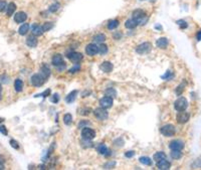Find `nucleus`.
<instances>
[{
  "instance_id": "1",
  "label": "nucleus",
  "mask_w": 201,
  "mask_h": 170,
  "mask_svg": "<svg viewBox=\"0 0 201 170\" xmlns=\"http://www.w3.org/2000/svg\"><path fill=\"white\" fill-rule=\"evenodd\" d=\"M133 18L135 20H137L138 24H145L148 20L146 12L142 9H136L135 11H133Z\"/></svg>"
},
{
  "instance_id": "2",
  "label": "nucleus",
  "mask_w": 201,
  "mask_h": 170,
  "mask_svg": "<svg viewBox=\"0 0 201 170\" xmlns=\"http://www.w3.org/2000/svg\"><path fill=\"white\" fill-rule=\"evenodd\" d=\"M160 132H161V134L164 135L165 137H172V136L175 135L176 129H175V127H174V125L167 124V125H165V126H163L162 128H161Z\"/></svg>"
},
{
  "instance_id": "3",
  "label": "nucleus",
  "mask_w": 201,
  "mask_h": 170,
  "mask_svg": "<svg viewBox=\"0 0 201 170\" xmlns=\"http://www.w3.org/2000/svg\"><path fill=\"white\" fill-rule=\"evenodd\" d=\"M187 107H188V101L185 99L184 97H180L179 99H177L175 102H174V108L175 110L179 111H184L186 110Z\"/></svg>"
},
{
  "instance_id": "4",
  "label": "nucleus",
  "mask_w": 201,
  "mask_h": 170,
  "mask_svg": "<svg viewBox=\"0 0 201 170\" xmlns=\"http://www.w3.org/2000/svg\"><path fill=\"white\" fill-rule=\"evenodd\" d=\"M81 137H83L84 140L91 141V140H92L95 137H96V132H95L94 130L91 129V128L84 127V128L81 130Z\"/></svg>"
},
{
  "instance_id": "5",
  "label": "nucleus",
  "mask_w": 201,
  "mask_h": 170,
  "mask_svg": "<svg viewBox=\"0 0 201 170\" xmlns=\"http://www.w3.org/2000/svg\"><path fill=\"white\" fill-rule=\"evenodd\" d=\"M94 114H95V116H96V118L100 121L107 120L108 117H109V114H108V112H107V109H104L102 107L97 108L96 110H95Z\"/></svg>"
},
{
  "instance_id": "6",
  "label": "nucleus",
  "mask_w": 201,
  "mask_h": 170,
  "mask_svg": "<svg viewBox=\"0 0 201 170\" xmlns=\"http://www.w3.org/2000/svg\"><path fill=\"white\" fill-rule=\"evenodd\" d=\"M151 49H152V44H151L150 42H143L142 44L137 46L136 52H138L139 54H145L150 52Z\"/></svg>"
},
{
  "instance_id": "7",
  "label": "nucleus",
  "mask_w": 201,
  "mask_h": 170,
  "mask_svg": "<svg viewBox=\"0 0 201 170\" xmlns=\"http://www.w3.org/2000/svg\"><path fill=\"white\" fill-rule=\"evenodd\" d=\"M31 84H32V86L34 87H40L42 85L44 84V82H45V79L42 77V75L40 73L39 74H35V75H33L31 77Z\"/></svg>"
},
{
  "instance_id": "8",
  "label": "nucleus",
  "mask_w": 201,
  "mask_h": 170,
  "mask_svg": "<svg viewBox=\"0 0 201 170\" xmlns=\"http://www.w3.org/2000/svg\"><path fill=\"white\" fill-rule=\"evenodd\" d=\"M190 118V114L188 112H185L184 111H179V113L177 114L176 116V121L178 122L179 124H185L189 121Z\"/></svg>"
},
{
  "instance_id": "9",
  "label": "nucleus",
  "mask_w": 201,
  "mask_h": 170,
  "mask_svg": "<svg viewBox=\"0 0 201 170\" xmlns=\"http://www.w3.org/2000/svg\"><path fill=\"white\" fill-rule=\"evenodd\" d=\"M113 104H114V100L112 97H110V96H106V97L102 98L100 101V107L104 109H110L113 106Z\"/></svg>"
},
{
  "instance_id": "10",
  "label": "nucleus",
  "mask_w": 201,
  "mask_h": 170,
  "mask_svg": "<svg viewBox=\"0 0 201 170\" xmlns=\"http://www.w3.org/2000/svg\"><path fill=\"white\" fill-rule=\"evenodd\" d=\"M84 55L81 54V52H70V54H67V58L70 60V62L75 63H78L81 62V60H83Z\"/></svg>"
},
{
  "instance_id": "11",
  "label": "nucleus",
  "mask_w": 201,
  "mask_h": 170,
  "mask_svg": "<svg viewBox=\"0 0 201 170\" xmlns=\"http://www.w3.org/2000/svg\"><path fill=\"white\" fill-rule=\"evenodd\" d=\"M184 142L181 140H173L169 144V148L171 150H182L184 148Z\"/></svg>"
},
{
  "instance_id": "12",
  "label": "nucleus",
  "mask_w": 201,
  "mask_h": 170,
  "mask_svg": "<svg viewBox=\"0 0 201 170\" xmlns=\"http://www.w3.org/2000/svg\"><path fill=\"white\" fill-rule=\"evenodd\" d=\"M86 52L88 55L94 57V55H96L99 52V46H97L95 43H89L86 47Z\"/></svg>"
},
{
  "instance_id": "13",
  "label": "nucleus",
  "mask_w": 201,
  "mask_h": 170,
  "mask_svg": "<svg viewBox=\"0 0 201 170\" xmlns=\"http://www.w3.org/2000/svg\"><path fill=\"white\" fill-rule=\"evenodd\" d=\"M27 19V14L23 11L17 12L16 14L14 15V21L16 23H22Z\"/></svg>"
},
{
  "instance_id": "14",
  "label": "nucleus",
  "mask_w": 201,
  "mask_h": 170,
  "mask_svg": "<svg viewBox=\"0 0 201 170\" xmlns=\"http://www.w3.org/2000/svg\"><path fill=\"white\" fill-rule=\"evenodd\" d=\"M157 167H158V169H160V170H168V169H170L171 164H170V162L167 161L166 159H162V160L157 162Z\"/></svg>"
},
{
  "instance_id": "15",
  "label": "nucleus",
  "mask_w": 201,
  "mask_h": 170,
  "mask_svg": "<svg viewBox=\"0 0 201 170\" xmlns=\"http://www.w3.org/2000/svg\"><path fill=\"white\" fill-rule=\"evenodd\" d=\"M168 43H169V41L166 38H160L159 39H157V41H156V46L161 49H165L166 47L168 46Z\"/></svg>"
},
{
  "instance_id": "16",
  "label": "nucleus",
  "mask_w": 201,
  "mask_h": 170,
  "mask_svg": "<svg viewBox=\"0 0 201 170\" xmlns=\"http://www.w3.org/2000/svg\"><path fill=\"white\" fill-rule=\"evenodd\" d=\"M37 38H36L35 35H29L27 38H26V44H27L28 46L30 47H35L36 46H37Z\"/></svg>"
},
{
  "instance_id": "17",
  "label": "nucleus",
  "mask_w": 201,
  "mask_h": 170,
  "mask_svg": "<svg viewBox=\"0 0 201 170\" xmlns=\"http://www.w3.org/2000/svg\"><path fill=\"white\" fill-rule=\"evenodd\" d=\"M51 63H52V65H55V66H59L60 65H62V63H63L62 55L59 54L54 55V57H52V60H51Z\"/></svg>"
},
{
  "instance_id": "18",
  "label": "nucleus",
  "mask_w": 201,
  "mask_h": 170,
  "mask_svg": "<svg viewBox=\"0 0 201 170\" xmlns=\"http://www.w3.org/2000/svg\"><path fill=\"white\" fill-rule=\"evenodd\" d=\"M100 68H102V71H105V73H111L114 68V65L113 63L110 62H104L100 65Z\"/></svg>"
},
{
  "instance_id": "19",
  "label": "nucleus",
  "mask_w": 201,
  "mask_h": 170,
  "mask_svg": "<svg viewBox=\"0 0 201 170\" xmlns=\"http://www.w3.org/2000/svg\"><path fill=\"white\" fill-rule=\"evenodd\" d=\"M43 28H42V26L38 25V24H33L32 25V34L35 36H40L43 34Z\"/></svg>"
},
{
  "instance_id": "20",
  "label": "nucleus",
  "mask_w": 201,
  "mask_h": 170,
  "mask_svg": "<svg viewBox=\"0 0 201 170\" xmlns=\"http://www.w3.org/2000/svg\"><path fill=\"white\" fill-rule=\"evenodd\" d=\"M76 96H78V91H76V90H75V91H73V92H70V94L67 96V98H65V102H67V104H70V103L75 102Z\"/></svg>"
},
{
  "instance_id": "21",
  "label": "nucleus",
  "mask_w": 201,
  "mask_h": 170,
  "mask_svg": "<svg viewBox=\"0 0 201 170\" xmlns=\"http://www.w3.org/2000/svg\"><path fill=\"white\" fill-rule=\"evenodd\" d=\"M137 25H138V22H137V20H135L134 18L128 19L125 22V27L129 29H133L135 27H137Z\"/></svg>"
},
{
  "instance_id": "22",
  "label": "nucleus",
  "mask_w": 201,
  "mask_h": 170,
  "mask_svg": "<svg viewBox=\"0 0 201 170\" xmlns=\"http://www.w3.org/2000/svg\"><path fill=\"white\" fill-rule=\"evenodd\" d=\"M28 30H29V24L28 23H23L18 29V32H19L20 35H25L28 32Z\"/></svg>"
},
{
  "instance_id": "23",
  "label": "nucleus",
  "mask_w": 201,
  "mask_h": 170,
  "mask_svg": "<svg viewBox=\"0 0 201 170\" xmlns=\"http://www.w3.org/2000/svg\"><path fill=\"white\" fill-rule=\"evenodd\" d=\"M16 10V5L13 2H10V3L7 5V8H6V12L8 16H11V15L14 13V11Z\"/></svg>"
},
{
  "instance_id": "24",
  "label": "nucleus",
  "mask_w": 201,
  "mask_h": 170,
  "mask_svg": "<svg viewBox=\"0 0 201 170\" xmlns=\"http://www.w3.org/2000/svg\"><path fill=\"white\" fill-rule=\"evenodd\" d=\"M40 74L42 75V77H43L44 79H48V77L50 76V70H49V68L47 65H43V66H41V68H40Z\"/></svg>"
},
{
  "instance_id": "25",
  "label": "nucleus",
  "mask_w": 201,
  "mask_h": 170,
  "mask_svg": "<svg viewBox=\"0 0 201 170\" xmlns=\"http://www.w3.org/2000/svg\"><path fill=\"white\" fill-rule=\"evenodd\" d=\"M14 88H15V91H16V92H21V91H22V89H23V82L21 81V79H15Z\"/></svg>"
},
{
  "instance_id": "26",
  "label": "nucleus",
  "mask_w": 201,
  "mask_h": 170,
  "mask_svg": "<svg viewBox=\"0 0 201 170\" xmlns=\"http://www.w3.org/2000/svg\"><path fill=\"white\" fill-rule=\"evenodd\" d=\"M153 158H154V160L156 162L162 160V159H166V154L162 152V151H160V152H157L154 154V156H153Z\"/></svg>"
},
{
  "instance_id": "27",
  "label": "nucleus",
  "mask_w": 201,
  "mask_h": 170,
  "mask_svg": "<svg viewBox=\"0 0 201 170\" xmlns=\"http://www.w3.org/2000/svg\"><path fill=\"white\" fill-rule=\"evenodd\" d=\"M118 26H119V20H117V19L110 20L109 23H108V28L111 29V30H113V29L117 28Z\"/></svg>"
},
{
  "instance_id": "28",
  "label": "nucleus",
  "mask_w": 201,
  "mask_h": 170,
  "mask_svg": "<svg viewBox=\"0 0 201 170\" xmlns=\"http://www.w3.org/2000/svg\"><path fill=\"white\" fill-rule=\"evenodd\" d=\"M97 151H98V153H99V154L105 155V154L108 152V148H107V146H106L105 144H100L99 146H98Z\"/></svg>"
},
{
  "instance_id": "29",
  "label": "nucleus",
  "mask_w": 201,
  "mask_h": 170,
  "mask_svg": "<svg viewBox=\"0 0 201 170\" xmlns=\"http://www.w3.org/2000/svg\"><path fill=\"white\" fill-rule=\"evenodd\" d=\"M139 160L142 164H144V165H148V166L152 165V160H151L150 157H147V156H143V157L140 158Z\"/></svg>"
},
{
  "instance_id": "30",
  "label": "nucleus",
  "mask_w": 201,
  "mask_h": 170,
  "mask_svg": "<svg viewBox=\"0 0 201 170\" xmlns=\"http://www.w3.org/2000/svg\"><path fill=\"white\" fill-rule=\"evenodd\" d=\"M105 40H106V35H105V34L100 33V34H97V35L94 36V41H96V42L103 43Z\"/></svg>"
},
{
  "instance_id": "31",
  "label": "nucleus",
  "mask_w": 201,
  "mask_h": 170,
  "mask_svg": "<svg viewBox=\"0 0 201 170\" xmlns=\"http://www.w3.org/2000/svg\"><path fill=\"white\" fill-rule=\"evenodd\" d=\"M171 157L173 159H180L182 157L181 150H172L171 151Z\"/></svg>"
},
{
  "instance_id": "32",
  "label": "nucleus",
  "mask_w": 201,
  "mask_h": 170,
  "mask_svg": "<svg viewBox=\"0 0 201 170\" xmlns=\"http://www.w3.org/2000/svg\"><path fill=\"white\" fill-rule=\"evenodd\" d=\"M71 122H73V116L70 115V114H65V116H63V123L65 125H70Z\"/></svg>"
},
{
  "instance_id": "33",
  "label": "nucleus",
  "mask_w": 201,
  "mask_h": 170,
  "mask_svg": "<svg viewBox=\"0 0 201 170\" xmlns=\"http://www.w3.org/2000/svg\"><path fill=\"white\" fill-rule=\"evenodd\" d=\"M185 86H186V84H185V83H182V84L179 85L178 87H177V89H176V91H175V93H176V95H177V96H181V95H182V93H183V92H184V90H185Z\"/></svg>"
},
{
  "instance_id": "34",
  "label": "nucleus",
  "mask_w": 201,
  "mask_h": 170,
  "mask_svg": "<svg viewBox=\"0 0 201 170\" xmlns=\"http://www.w3.org/2000/svg\"><path fill=\"white\" fill-rule=\"evenodd\" d=\"M106 96H110V97L112 98H115L116 96H117V92H116V90L113 89V88H109V89L106 90Z\"/></svg>"
},
{
  "instance_id": "35",
  "label": "nucleus",
  "mask_w": 201,
  "mask_h": 170,
  "mask_svg": "<svg viewBox=\"0 0 201 170\" xmlns=\"http://www.w3.org/2000/svg\"><path fill=\"white\" fill-rule=\"evenodd\" d=\"M108 52V46L104 43H100V46H99V54L100 55H104Z\"/></svg>"
},
{
  "instance_id": "36",
  "label": "nucleus",
  "mask_w": 201,
  "mask_h": 170,
  "mask_svg": "<svg viewBox=\"0 0 201 170\" xmlns=\"http://www.w3.org/2000/svg\"><path fill=\"white\" fill-rule=\"evenodd\" d=\"M163 79H165V81H170V79H172L174 78V74L172 73L171 71H166V74L164 76H162L161 77Z\"/></svg>"
},
{
  "instance_id": "37",
  "label": "nucleus",
  "mask_w": 201,
  "mask_h": 170,
  "mask_svg": "<svg viewBox=\"0 0 201 170\" xmlns=\"http://www.w3.org/2000/svg\"><path fill=\"white\" fill-rule=\"evenodd\" d=\"M59 7H60V4L59 3V2H54V4H51L49 6V11L50 12H56L57 10L59 9Z\"/></svg>"
},
{
  "instance_id": "38",
  "label": "nucleus",
  "mask_w": 201,
  "mask_h": 170,
  "mask_svg": "<svg viewBox=\"0 0 201 170\" xmlns=\"http://www.w3.org/2000/svg\"><path fill=\"white\" fill-rule=\"evenodd\" d=\"M177 24L179 25V27H180L181 29H184V28H187L188 27V23L186 22L185 20L183 19H180V20H177Z\"/></svg>"
},
{
  "instance_id": "39",
  "label": "nucleus",
  "mask_w": 201,
  "mask_h": 170,
  "mask_svg": "<svg viewBox=\"0 0 201 170\" xmlns=\"http://www.w3.org/2000/svg\"><path fill=\"white\" fill-rule=\"evenodd\" d=\"M54 27V23L52 22H45L42 26V28H43V31H48L49 29H51Z\"/></svg>"
},
{
  "instance_id": "40",
  "label": "nucleus",
  "mask_w": 201,
  "mask_h": 170,
  "mask_svg": "<svg viewBox=\"0 0 201 170\" xmlns=\"http://www.w3.org/2000/svg\"><path fill=\"white\" fill-rule=\"evenodd\" d=\"M192 166L194 167V168H201V157L200 158H197L196 160L193 162Z\"/></svg>"
},
{
  "instance_id": "41",
  "label": "nucleus",
  "mask_w": 201,
  "mask_h": 170,
  "mask_svg": "<svg viewBox=\"0 0 201 170\" xmlns=\"http://www.w3.org/2000/svg\"><path fill=\"white\" fill-rule=\"evenodd\" d=\"M50 92H51V91H50V89H47L46 91H45V92H43V93H42V94L35 95V96H34V97H35V98H36V97H43V98H46L47 96H49V95H50Z\"/></svg>"
},
{
  "instance_id": "42",
  "label": "nucleus",
  "mask_w": 201,
  "mask_h": 170,
  "mask_svg": "<svg viewBox=\"0 0 201 170\" xmlns=\"http://www.w3.org/2000/svg\"><path fill=\"white\" fill-rule=\"evenodd\" d=\"M7 8V3L6 1H0V12L5 11Z\"/></svg>"
},
{
  "instance_id": "43",
  "label": "nucleus",
  "mask_w": 201,
  "mask_h": 170,
  "mask_svg": "<svg viewBox=\"0 0 201 170\" xmlns=\"http://www.w3.org/2000/svg\"><path fill=\"white\" fill-rule=\"evenodd\" d=\"M80 70H81V65H78V63H76L75 66H73V68H71L70 70V73L73 74V73H76V71H80Z\"/></svg>"
},
{
  "instance_id": "44",
  "label": "nucleus",
  "mask_w": 201,
  "mask_h": 170,
  "mask_svg": "<svg viewBox=\"0 0 201 170\" xmlns=\"http://www.w3.org/2000/svg\"><path fill=\"white\" fill-rule=\"evenodd\" d=\"M10 145H11V147H13L14 149H19V144H18V142L15 141V140H10Z\"/></svg>"
},
{
  "instance_id": "45",
  "label": "nucleus",
  "mask_w": 201,
  "mask_h": 170,
  "mask_svg": "<svg viewBox=\"0 0 201 170\" xmlns=\"http://www.w3.org/2000/svg\"><path fill=\"white\" fill-rule=\"evenodd\" d=\"M0 133H2V134L5 135V136L8 134V131H7L6 127L3 126V125H1V126H0Z\"/></svg>"
},
{
  "instance_id": "46",
  "label": "nucleus",
  "mask_w": 201,
  "mask_h": 170,
  "mask_svg": "<svg viewBox=\"0 0 201 170\" xmlns=\"http://www.w3.org/2000/svg\"><path fill=\"white\" fill-rule=\"evenodd\" d=\"M125 156L127 158H132L135 156V151H128V152L125 153Z\"/></svg>"
},
{
  "instance_id": "47",
  "label": "nucleus",
  "mask_w": 201,
  "mask_h": 170,
  "mask_svg": "<svg viewBox=\"0 0 201 170\" xmlns=\"http://www.w3.org/2000/svg\"><path fill=\"white\" fill-rule=\"evenodd\" d=\"M115 165H116V162L113 161V162H111V163H110V162H108V163L105 165V168L109 169V167H110V168H113V167H115Z\"/></svg>"
},
{
  "instance_id": "48",
  "label": "nucleus",
  "mask_w": 201,
  "mask_h": 170,
  "mask_svg": "<svg viewBox=\"0 0 201 170\" xmlns=\"http://www.w3.org/2000/svg\"><path fill=\"white\" fill-rule=\"evenodd\" d=\"M59 101V94H54V97L51 98V102H54V103H57Z\"/></svg>"
},
{
  "instance_id": "49",
  "label": "nucleus",
  "mask_w": 201,
  "mask_h": 170,
  "mask_svg": "<svg viewBox=\"0 0 201 170\" xmlns=\"http://www.w3.org/2000/svg\"><path fill=\"white\" fill-rule=\"evenodd\" d=\"M196 38H197V40H198V41H200V40H201V30L198 31V33H197V35H196Z\"/></svg>"
},
{
  "instance_id": "50",
  "label": "nucleus",
  "mask_w": 201,
  "mask_h": 170,
  "mask_svg": "<svg viewBox=\"0 0 201 170\" xmlns=\"http://www.w3.org/2000/svg\"><path fill=\"white\" fill-rule=\"evenodd\" d=\"M3 121H4L3 119H0V123H2V122H3Z\"/></svg>"
},
{
  "instance_id": "51",
  "label": "nucleus",
  "mask_w": 201,
  "mask_h": 170,
  "mask_svg": "<svg viewBox=\"0 0 201 170\" xmlns=\"http://www.w3.org/2000/svg\"><path fill=\"white\" fill-rule=\"evenodd\" d=\"M0 92H1V85H0Z\"/></svg>"
},
{
  "instance_id": "52",
  "label": "nucleus",
  "mask_w": 201,
  "mask_h": 170,
  "mask_svg": "<svg viewBox=\"0 0 201 170\" xmlns=\"http://www.w3.org/2000/svg\"><path fill=\"white\" fill-rule=\"evenodd\" d=\"M141 1H144V0H141Z\"/></svg>"
}]
</instances>
